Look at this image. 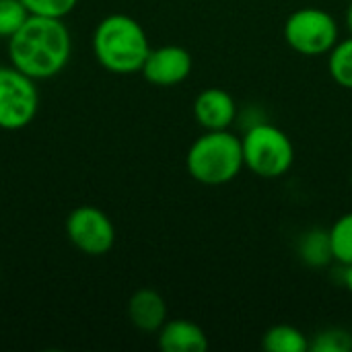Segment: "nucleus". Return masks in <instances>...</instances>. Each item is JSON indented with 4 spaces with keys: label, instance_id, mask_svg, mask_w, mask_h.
<instances>
[{
    "label": "nucleus",
    "instance_id": "a211bd4d",
    "mask_svg": "<svg viewBox=\"0 0 352 352\" xmlns=\"http://www.w3.org/2000/svg\"><path fill=\"white\" fill-rule=\"evenodd\" d=\"M21 2L29 14L50 16V19H64L78 4V0H21Z\"/></svg>",
    "mask_w": 352,
    "mask_h": 352
},
{
    "label": "nucleus",
    "instance_id": "dca6fc26",
    "mask_svg": "<svg viewBox=\"0 0 352 352\" xmlns=\"http://www.w3.org/2000/svg\"><path fill=\"white\" fill-rule=\"evenodd\" d=\"M29 19L27 8L21 0H0V37H12L21 25Z\"/></svg>",
    "mask_w": 352,
    "mask_h": 352
},
{
    "label": "nucleus",
    "instance_id": "9b49d317",
    "mask_svg": "<svg viewBox=\"0 0 352 352\" xmlns=\"http://www.w3.org/2000/svg\"><path fill=\"white\" fill-rule=\"evenodd\" d=\"M128 318L140 332H159L167 322V303L157 291L140 289L128 301Z\"/></svg>",
    "mask_w": 352,
    "mask_h": 352
},
{
    "label": "nucleus",
    "instance_id": "9d476101",
    "mask_svg": "<svg viewBox=\"0 0 352 352\" xmlns=\"http://www.w3.org/2000/svg\"><path fill=\"white\" fill-rule=\"evenodd\" d=\"M157 342L163 352H206V332L190 320H167L157 332Z\"/></svg>",
    "mask_w": 352,
    "mask_h": 352
},
{
    "label": "nucleus",
    "instance_id": "6e6552de",
    "mask_svg": "<svg viewBox=\"0 0 352 352\" xmlns=\"http://www.w3.org/2000/svg\"><path fill=\"white\" fill-rule=\"evenodd\" d=\"M140 72L157 87H173L190 76L192 56L182 45H161L148 52Z\"/></svg>",
    "mask_w": 352,
    "mask_h": 352
},
{
    "label": "nucleus",
    "instance_id": "423d86ee",
    "mask_svg": "<svg viewBox=\"0 0 352 352\" xmlns=\"http://www.w3.org/2000/svg\"><path fill=\"white\" fill-rule=\"evenodd\" d=\"M35 82L14 66L0 68V130L16 132L35 120L39 109Z\"/></svg>",
    "mask_w": 352,
    "mask_h": 352
},
{
    "label": "nucleus",
    "instance_id": "4be33fe9",
    "mask_svg": "<svg viewBox=\"0 0 352 352\" xmlns=\"http://www.w3.org/2000/svg\"><path fill=\"white\" fill-rule=\"evenodd\" d=\"M0 68H2V64H0Z\"/></svg>",
    "mask_w": 352,
    "mask_h": 352
},
{
    "label": "nucleus",
    "instance_id": "f8f14e48",
    "mask_svg": "<svg viewBox=\"0 0 352 352\" xmlns=\"http://www.w3.org/2000/svg\"><path fill=\"white\" fill-rule=\"evenodd\" d=\"M297 254L307 264L309 268H324L334 260L332 252V241H330V231L324 229H311L301 235Z\"/></svg>",
    "mask_w": 352,
    "mask_h": 352
},
{
    "label": "nucleus",
    "instance_id": "f257e3e1",
    "mask_svg": "<svg viewBox=\"0 0 352 352\" xmlns=\"http://www.w3.org/2000/svg\"><path fill=\"white\" fill-rule=\"evenodd\" d=\"M6 50L10 66L33 80H45L58 76L68 66L72 35L64 19L29 14L21 29L8 37Z\"/></svg>",
    "mask_w": 352,
    "mask_h": 352
},
{
    "label": "nucleus",
    "instance_id": "f03ea898",
    "mask_svg": "<svg viewBox=\"0 0 352 352\" xmlns=\"http://www.w3.org/2000/svg\"><path fill=\"white\" fill-rule=\"evenodd\" d=\"M93 54L97 62L113 74L140 72L151 52L142 25L130 14H107L93 31Z\"/></svg>",
    "mask_w": 352,
    "mask_h": 352
},
{
    "label": "nucleus",
    "instance_id": "ddd939ff",
    "mask_svg": "<svg viewBox=\"0 0 352 352\" xmlns=\"http://www.w3.org/2000/svg\"><path fill=\"white\" fill-rule=\"evenodd\" d=\"M262 349L266 352H307L309 340L299 328L278 324L266 330V334L262 336Z\"/></svg>",
    "mask_w": 352,
    "mask_h": 352
},
{
    "label": "nucleus",
    "instance_id": "7ed1b4c3",
    "mask_svg": "<svg viewBox=\"0 0 352 352\" xmlns=\"http://www.w3.org/2000/svg\"><path fill=\"white\" fill-rule=\"evenodd\" d=\"M243 167L241 138L229 130H206L192 142L186 155L188 173L204 186H225Z\"/></svg>",
    "mask_w": 352,
    "mask_h": 352
},
{
    "label": "nucleus",
    "instance_id": "aec40b11",
    "mask_svg": "<svg viewBox=\"0 0 352 352\" xmlns=\"http://www.w3.org/2000/svg\"><path fill=\"white\" fill-rule=\"evenodd\" d=\"M344 21H346V27L352 35V0H349V8H346V14H344Z\"/></svg>",
    "mask_w": 352,
    "mask_h": 352
},
{
    "label": "nucleus",
    "instance_id": "1a4fd4ad",
    "mask_svg": "<svg viewBox=\"0 0 352 352\" xmlns=\"http://www.w3.org/2000/svg\"><path fill=\"white\" fill-rule=\"evenodd\" d=\"M194 118L204 130H229L237 118V103L225 89L210 87L196 97Z\"/></svg>",
    "mask_w": 352,
    "mask_h": 352
},
{
    "label": "nucleus",
    "instance_id": "20e7f679",
    "mask_svg": "<svg viewBox=\"0 0 352 352\" xmlns=\"http://www.w3.org/2000/svg\"><path fill=\"white\" fill-rule=\"evenodd\" d=\"M241 148L245 167L264 179L287 175L295 163V146L289 134L268 122L248 128L241 138Z\"/></svg>",
    "mask_w": 352,
    "mask_h": 352
},
{
    "label": "nucleus",
    "instance_id": "412c9836",
    "mask_svg": "<svg viewBox=\"0 0 352 352\" xmlns=\"http://www.w3.org/2000/svg\"><path fill=\"white\" fill-rule=\"evenodd\" d=\"M351 188H352V171H351Z\"/></svg>",
    "mask_w": 352,
    "mask_h": 352
},
{
    "label": "nucleus",
    "instance_id": "0eeeda50",
    "mask_svg": "<svg viewBox=\"0 0 352 352\" xmlns=\"http://www.w3.org/2000/svg\"><path fill=\"white\" fill-rule=\"evenodd\" d=\"M70 243L87 256H105L116 243L111 219L95 206H78L66 219Z\"/></svg>",
    "mask_w": 352,
    "mask_h": 352
},
{
    "label": "nucleus",
    "instance_id": "6ab92c4d",
    "mask_svg": "<svg viewBox=\"0 0 352 352\" xmlns=\"http://www.w3.org/2000/svg\"><path fill=\"white\" fill-rule=\"evenodd\" d=\"M344 268H346V270H344V287L352 293V264L344 266Z\"/></svg>",
    "mask_w": 352,
    "mask_h": 352
},
{
    "label": "nucleus",
    "instance_id": "39448f33",
    "mask_svg": "<svg viewBox=\"0 0 352 352\" xmlns=\"http://www.w3.org/2000/svg\"><path fill=\"white\" fill-rule=\"evenodd\" d=\"M287 45L301 56H324L338 43V23L322 8L305 6L289 14L285 23Z\"/></svg>",
    "mask_w": 352,
    "mask_h": 352
},
{
    "label": "nucleus",
    "instance_id": "2eb2a0df",
    "mask_svg": "<svg viewBox=\"0 0 352 352\" xmlns=\"http://www.w3.org/2000/svg\"><path fill=\"white\" fill-rule=\"evenodd\" d=\"M334 260L342 266L352 264V212L342 214L330 229Z\"/></svg>",
    "mask_w": 352,
    "mask_h": 352
},
{
    "label": "nucleus",
    "instance_id": "f3484780",
    "mask_svg": "<svg viewBox=\"0 0 352 352\" xmlns=\"http://www.w3.org/2000/svg\"><path fill=\"white\" fill-rule=\"evenodd\" d=\"M309 351L314 352H352V334L342 328H328L320 332L311 342Z\"/></svg>",
    "mask_w": 352,
    "mask_h": 352
},
{
    "label": "nucleus",
    "instance_id": "4468645a",
    "mask_svg": "<svg viewBox=\"0 0 352 352\" xmlns=\"http://www.w3.org/2000/svg\"><path fill=\"white\" fill-rule=\"evenodd\" d=\"M328 72L336 85L352 89V35L349 39H338V43L330 50Z\"/></svg>",
    "mask_w": 352,
    "mask_h": 352
}]
</instances>
